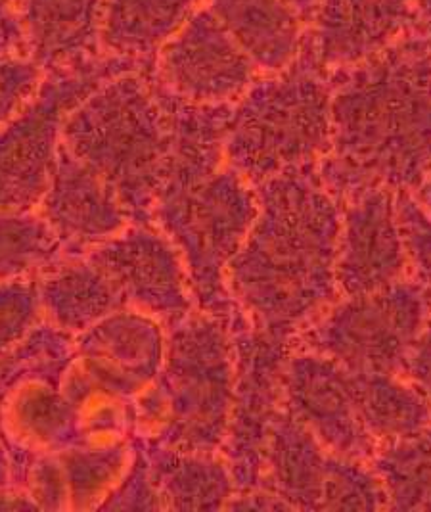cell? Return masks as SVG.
Masks as SVG:
<instances>
[{
    "mask_svg": "<svg viewBox=\"0 0 431 512\" xmlns=\"http://www.w3.org/2000/svg\"><path fill=\"white\" fill-rule=\"evenodd\" d=\"M336 77L326 187L416 192L431 167L430 39L418 29Z\"/></svg>",
    "mask_w": 431,
    "mask_h": 512,
    "instance_id": "cell-1",
    "label": "cell"
},
{
    "mask_svg": "<svg viewBox=\"0 0 431 512\" xmlns=\"http://www.w3.org/2000/svg\"><path fill=\"white\" fill-rule=\"evenodd\" d=\"M299 171L265 185L257 219L230 261L240 298L274 338L309 321L340 290L338 196Z\"/></svg>",
    "mask_w": 431,
    "mask_h": 512,
    "instance_id": "cell-2",
    "label": "cell"
},
{
    "mask_svg": "<svg viewBox=\"0 0 431 512\" xmlns=\"http://www.w3.org/2000/svg\"><path fill=\"white\" fill-rule=\"evenodd\" d=\"M228 119V158L251 177L307 169L332 150V85L303 48L290 68L255 81Z\"/></svg>",
    "mask_w": 431,
    "mask_h": 512,
    "instance_id": "cell-3",
    "label": "cell"
},
{
    "mask_svg": "<svg viewBox=\"0 0 431 512\" xmlns=\"http://www.w3.org/2000/svg\"><path fill=\"white\" fill-rule=\"evenodd\" d=\"M430 317V290L403 279L347 296L313 326L309 346L351 373L401 374Z\"/></svg>",
    "mask_w": 431,
    "mask_h": 512,
    "instance_id": "cell-4",
    "label": "cell"
},
{
    "mask_svg": "<svg viewBox=\"0 0 431 512\" xmlns=\"http://www.w3.org/2000/svg\"><path fill=\"white\" fill-rule=\"evenodd\" d=\"M159 83L177 98L227 106L255 83L257 68L204 4L156 54Z\"/></svg>",
    "mask_w": 431,
    "mask_h": 512,
    "instance_id": "cell-5",
    "label": "cell"
},
{
    "mask_svg": "<svg viewBox=\"0 0 431 512\" xmlns=\"http://www.w3.org/2000/svg\"><path fill=\"white\" fill-rule=\"evenodd\" d=\"M284 390L292 415L334 455L370 461L378 442L366 428L355 376L338 361L307 353L290 361Z\"/></svg>",
    "mask_w": 431,
    "mask_h": 512,
    "instance_id": "cell-6",
    "label": "cell"
},
{
    "mask_svg": "<svg viewBox=\"0 0 431 512\" xmlns=\"http://www.w3.org/2000/svg\"><path fill=\"white\" fill-rule=\"evenodd\" d=\"M410 267L397 192L370 187L347 198L341 217L336 279L347 296L387 288Z\"/></svg>",
    "mask_w": 431,
    "mask_h": 512,
    "instance_id": "cell-7",
    "label": "cell"
},
{
    "mask_svg": "<svg viewBox=\"0 0 431 512\" xmlns=\"http://www.w3.org/2000/svg\"><path fill=\"white\" fill-rule=\"evenodd\" d=\"M418 29L416 0H318L305 48L322 70L340 71Z\"/></svg>",
    "mask_w": 431,
    "mask_h": 512,
    "instance_id": "cell-8",
    "label": "cell"
},
{
    "mask_svg": "<svg viewBox=\"0 0 431 512\" xmlns=\"http://www.w3.org/2000/svg\"><path fill=\"white\" fill-rule=\"evenodd\" d=\"M25 52L41 70H75L98 60L104 0H22Z\"/></svg>",
    "mask_w": 431,
    "mask_h": 512,
    "instance_id": "cell-9",
    "label": "cell"
},
{
    "mask_svg": "<svg viewBox=\"0 0 431 512\" xmlns=\"http://www.w3.org/2000/svg\"><path fill=\"white\" fill-rule=\"evenodd\" d=\"M255 68H290L307 43L305 22L286 0H205Z\"/></svg>",
    "mask_w": 431,
    "mask_h": 512,
    "instance_id": "cell-10",
    "label": "cell"
},
{
    "mask_svg": "<svg viewBox=\"0 0 431 512\" xmlns=\"http://www.w3.org/2000/svg\"><path fill=\"white\" fill-rule=\"evenodd\" d=\"M205 0H104L102 50L140 62L156 56Z\"/></svg>",
    "mask_w": 431,
    "mask_h": 512,
    "instance_id": "cell-11",
    "label": "cell"
},
{
    "mask_svg": "<svg viewBox=\"0 0 431 512\" xmlns=\"http://www.w3.org/2000/svg\"><path fill=\"white\" fill-rule=\"evenodd\" d=\"M276 495L290 509H320L328 457L317 436L294 415L274 417L265 445Z\"/></svg>",
    "mask_w": 431,
    "mask_h": 512,
    "instance_id": "cell-12",
    "label": "cell"
},
{
    "mask_svg": "<svg viewBox=\"0 0 431 512\" xmlns=\"http://www.w3.org/2000/svg\"><path fill=\"white\" fill-rule=\"evenodd\" d=\"M366 428L376 442L407 438L431 422V401L401 374L353 373Z\"/></svg>",
    "mask_w": 431,
    "mask_h": 512,
    "instance_id": "cell-13",
    "label": "cell"
},
{
    "mask_svg": "<svg viewBox=\"0 0 431 512\" xmlns=\"http://www.w3.org/2000/svg\"><path fill=\"white\" fill-rule=\"evenodd\" d=\"M372 468L391 511H431V422L407 438L376 449Z\"/></svg>",
    "mask_w": 431,
    "mask_h": 512,
    "instance_id": "cell-14",
    "label": "cell"
},
{
    "mask_svg": "<svg viewBox=\"0 0 431 512\" xmlns=\"http://www.w3.org/2000/svg\"><path fill=\"white\" fill-rule=\"evenodd\" d=\"M320 509L328 511H382L386 489L374 468L349 457H328Z\"/></svg>",
    "mask_w": 431,
    "mask_h": 512,
    "instance_id": "cell-15",
    "label": "cell"
},
{
    "mask_svg": "<svg viewBox=\"0 0 431 512\" xmlns=\"http://www.w3.org/2000/svg\"><path fill=\"white\" fill-rule=\"evenodd\" d=\"M41 68L22 54H10L0 58V129L39 93Z\"/></svg>",
    "mask_w": 431,
    "mask_h": 512,
    "instance_id": "cell-16",
    "label": "cell"
},
{
    "mask_svg": "<svg viewBox=\"0 0 431 512\" xmlns=\"http://www.w3.org/2000/svg\"><path fill=\"white\" fill-rule=\"evenodd\" d=\"M397 208L410 267L416 273V280L422 282L431 294V213L412 196V192H397Z\"/></svg>",
    "mask_w": 431,
    "mask_h": 512,
    "instance_id": "cell-17",
    "label": "cell"
},
{
    "mask_svg": "<svg viewBox=\"0 0 431 512\" xmlns=\"http://www.w3.org/2000/svg\"><path fill=\"white\" fill-rule=\"evenodd\" d=\"M39 244V236L33 238V225L22 219L0 217V280L20 273L29 261H33V252Z\"/></svg>",
    "mask_w": 431,
    "mask_h": 512,
    "instance_id": "cell-18",
    "label": "cell"
},
{
    "mask_svg": "<svg viewBox=\"0 0 431 512\" xmlns=\"http://www.w3.org/2000/svg\"><path fill=\"white\" fill-rule=\"evenodd\" d=\"M403 373L431 401V317L410 350Z\"/></svg>",
    "mask_w": 431,
    "mask_h": 512,
    "instance_id": "cell-19",
    "label": "cell"
},
{
    "mask_svg": "<svg viewBox=\"0 0 431 512\" xmlns=\"http://www.w3.org/2000/svg\"><path fill=\"white\" fill-rule=\"evenodd\" d=\"M25 50L20 10L10 0H0V58Z\"/></svg>",
    "mask_w": 431,
    "mask_h": 512,
    "instance_id": "cell-20",
    "label": "cell"
},
{
    "mask_svg": "<svg viewBox=\"0 0 431 512\" xmlns=\"http://www.w3.org/2000/svg\"><path fill=\"white\" fill-rule=\"evenodd\" d=\"M20 319V300L14 294L0 290V344L12 334V326Z\"/></svg>",
    "mask_w": 431,
    "mask_h": 512,
    "instance_id": "cell-21",
    "label": "cell"
},
{
    "mask_svg": "<svg viewBox=\"0 0 431 512\" xmlns=\"http://www.w3.org/2000/svg\"><path fill=\"white\" fill-rule=\"evenodd\" d=\"M286 2L301 16V20L305 24H311V20L317 12L318 0H286Z\"/></svg>",
    "mask_w": 431,
    "mask_h": 512,
    "instance_id": "cell-22",
    "label": "cell"
},
{
    "mask_svg": "<svg viewBox=\"0 0 431 512\" xmlns=\"http://www.w3.org/2000/svg\"><path fill=\"white\" fill-rule=\"evenodd\" d=\"M418 16H420V31L431 41V0H416Z\"/></svg>",
    "mask_w": 431,
    "mask_h": 512,
    "instance_id": "cell-23",
    "label": "cell"
},
{
    "mask_svg": "<svg viewBox=\"0 0 431 512\" xmlns=\"http://www.w3.org/2000/svg\"><path fill=\"white\" fill-rule=\"evenodd\" d=\"M416 200L431 213V167L426 175V179L422 181V185L416 190Z\"/></svg>",
    "mask_w": 431,
    "mask_h": 512,
    "instance_id": "cell-24",
    "label": "cell"
}]
</instances>
